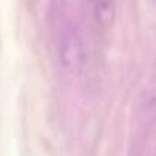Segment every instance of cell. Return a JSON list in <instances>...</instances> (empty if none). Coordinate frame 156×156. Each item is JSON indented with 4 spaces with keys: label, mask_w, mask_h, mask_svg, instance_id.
I'll return each mask as SVG.
<instances>
[{
    "label": "cell",
    "mask_w": 156,
    "mask_h": 156,
    "mask_svg": "<svg viewBox=\"0 0 156 156\" xmlns=\"http://www.w3.org/2000/svg\"><path fill=\"white\" fill-rule=\"evenodd\" d=\"M58 58L64 70L72 75L81 73L86 66V51L81 35L73 26H67L58 43Z\"/></svg>",
    "instance_id": "1"
},
{
    "label": "cell",
    "mask_w": 156,
    "mask_h": 156,
    "mask_svg": "<svg viewBox=\"0 0 156 156\" xmlns=\"http://www.w3.org/2000/svg\"><path fill=\"white\" fill-rule=\"evenodd\" d=\"M94 17L101 28H110L116 17L115 0H92Z\"/></svg>",
    "instance_id": "2"
}]
</instances>
